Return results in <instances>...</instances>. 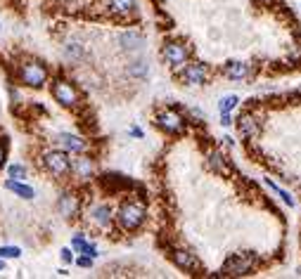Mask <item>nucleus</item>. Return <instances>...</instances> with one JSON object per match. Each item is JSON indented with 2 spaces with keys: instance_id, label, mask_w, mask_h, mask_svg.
Masks as SVG:
<instances>
[{
  "instance_id": "nucleus-1",
  "label": "nucleus",
  "mask_w": 301,
  "mask_h": 279,
  "mask_svg": "<svg viewBox=\"0 0 301 279\" xmlns=\"http://www.w3.org/2000/svg\"><path fill=\"white\" fill-rule=\"evenodd\" d=\"M116 223L121 229L126 232H136L142 227V223L147 220V206H145V201H137V199H126L119 206V211H116Z\"/></svg>"
},
{
  "instance_id": "nucleus-2",
  "label": "nucleus",
  "mask_w": 301,
  "mask_h": 279,
  "mask_svg": "<svg viewBox=\"0 0 301 279\" xmlns=\"http://www.w3.org/2000/svg\"><path fill=\"white\" fill-rule=\"evenodd\" d=\"M17 80L27 88L38 90V88H45V83L50 80V71L38 59H24L17 64Z\"/></svg>"
},
{
  "instance_id": "nucleus-3",
  "label": "nucleus",
  "mask_w": 301,
  "mask_h": 279,
  "mask_svg": "<svg viewBox=\"0 0 301 279\" xmlns=\"http://www.w3.org/2000/svg\"><path fill=\"white\" fill-rule=\"evenodd\" d=\"M41 161H43V166H45V171L53 175V178H57V180H64L71 173V159H69L67 152L59 149V147L43 152Z\"/></svg>"
},
{
  "instance_id": "nucleus-4",
  "label": "nucleus",
  "mask_w": 301,
  "mask_h": 279,
  "mask_svg": "<svg viewBox=\"0 0 301 279\" xmlns=\"http://www.w3.org/2000/svg\"><path fill=\"white\" fill-rule=\"evenodd\" d=\"M50 93L55 97V102L64 109H79L81 106V93L79 88L67 78H55L50 85Z\"/></svg>"
},
{
  "instance_id": "nucleus-5",
  "label": "nucleus",
  "mask_w": 301,
  "mask_h": 279,
  "mask_svg": "<svg viewBox=\"0 0 301 279\" xmlns=\"http://www.w3.org/2000/svg\"><path fill=\"white\" fill-rule=\"evenodd\" d=\"M157 126L166 135H183L188 128V121L176 109H162V111H157Z\"/></svg>"
},
{
  "instance_id": "nucleus-6",
  "label": "nucleus",
  "mask_w": 301,
  "mask_h": 279,
  "mask_svg": "<svg viewBox=\"0 0 301 279\" xmlns=\"http://www.w3.org/2000/svg\"><path fill=\"white\" fill-rule=\"evenodd\" d=\"M162 57H164V62L168 67L180 69L190 59V48L180 40H166L164 48H162Z\"/></svg>"
},
{
  "instance_id": "nucleus-7",
  "label": "nucleus",
  "mask_w": 301,
  "mask_h": 279,
  "mask_svg": "<svg viewBox=\"0 0 301 279\" xmlns=\"http://www.w3.org/2000/svg\"><path fill=\"white\" fill-rule=\"evenodd\" d=\"M183 71H180V80L185 83V85H204L206 78H209V67L202 64V62H185L183 64Z\"/></svg>"
},
{
  "instance_id": "nucleus-8",
  "label": "nucleus",
  "mask_w": 301,
  "mask_h": 279,
  "mask_svg": "<svg viewBox=\"0 0 301 279\" xmlns=\"http://www.w3.org/2000/svg\"><path fill=\"white\" fill-rule=\"evenodd\" d=\"M81 211V199H79V194H74V192H62L59 194V199H57V213L64 218V220H74L76 215Z\"/></svg>"
},
{
  "instance_id": "nucleus-9",
  "label": "nucleus",
  "mask_w": 301,
  "mask_h": 279,
  "mask_svg": "<svg viewBox=\"0 0 301 279\" xmlns=\"http://www.w3.org/2000/svg\"><path fill=\"white\" fill-rule=\"evenodd\" d=\"M76 180H90L95 175V161L90 159L85 152L83 154H76V159H71V173Z\"/></svg>"
},
{
  "instance_id": "nucleus-10",
  "label": "nucleus",
  "mask_w": 301,
  "mask_h": 279,
  "mask_svg": "<svg viewBox=\"0 0 301 279\" xmlns=\"http://www.w3.org/2000/svg\"><path fill=\"white\" fill-rule=\"evenodd\" d=\"M57 145H59V149H64L69 156H71V154H83V152L88 149V142L83 140L81 135H74V133L57 135Z\"/></svg>"
},
{
  "instance_id": "nucleus-11",
  "label": "nucleus",
  "mask_w": 301,
  "mask_h": 279,
  "mask_svg": "<svg viewBox=\"0 0 301 279\" xmlns=\"http://www.w3.org/2000/svg\"><path fill=\"white\" fill-rule=\"evenodd\" d=\"M111 208L107 206V203H97V206H93L90 211H88V220L93 223V225H97L100 229H107V227L111 225Z\"/></svg>"
},
{
  "instance_id": "nucleus-12",
  "label": "nucleus",
  "mask_w": 301,
  "mask_h": 279,
  "mask_svg": "<svg viewBox=\"0 0 301 279\" xmlns=\"http://www.w3.org/2000/svg\"><path fill=\"white\" fill-rule=\"evenodd\" d=\"M171 258H173V263H176L180 270H185V272H192V270L199 267L197 255L192 251H188V249H173V251H171Z\"/></svg>"
},
{
  "instance_id": "nucleus-13",
  "label": "nucleus",
  "mask_w": 301,
  "mask_h": 279,
  "mask_svg": "<svg viewBox=\"0 0 301 279\" xmlns=\"http://www.w3.org/2000/svg\"><path fill=\"white\" fill-rule=\"evenodd\" d=\"M102 7L114 17H128L136 12V0H102Z\"/></svg>"
},
{
  "instance_id": "nucleus-14",
  "label": "nucleus",
  "mask_w": 301,
  "mask_h": 279,
  "mask_svg": "<svg viewBox=\"0 0 301 279\" xmlns=\"http://www.w3.org/2000/svg\"><path fill=\"white\" fill-rule=\"evenodd\" d=\"M5 189L12 192L14 197H19V199H24V201H31L36 197V189L31 185H27V180H12V178H7L5 180Z\"/></svg>"
},
{
  "instance_id": "nucleus-15",
  "label": "nucleus",
  "mask_w": 301,
  "mask_h": 279,
  "mask_svg": "<svg viewBox=\"0 0 301 279\" xmlns=\"http://www.w3.org/2000/svg\"><path fill=\"white\" fill-rule=\"evenodd\" d=\"M251 265H254V258H249V255H245V258H233V260H228V265H225V270H223V275L242 277V275H246V272L251 270Z\"/></svg>"
},
{
  "instance_id": "nucleus-16",
  "label": "nucleus",
  "mask_w": 301,
  "mask_h": 279,
  "mask_svg": "<svg viewBox=\"0 0 301 279\" xmlns=\"http://www.w3.org/2000/svg\"><path fill=\"white\" fill-rule=\"evenodd\" d=\"M119 45H121L126 52H137V50H142L145 38L137 31H123L121 36H119Z\"/></svg>"
},
{
  "instance_id": "nucleus-17",
  "label": "nucleus",
  "mask_w": 301,
  "mask_h": 279,
  "mask_svg": "<svg viewBox=\"0 0 301 279\" xmlns=\"http://www.w3.org/2000/svg\"><path fill=\"white\" fill-rule=\"evenodd\" d=\"M237 126H240V135L246 137V140H251V137L259 135V119L251 116V114H245L242 119L237 121Z\"/></svg>"
},
{
  "instance_id": "nucleus-18",
  "label": "nucleus",
  "mask_w": 301,
  "mask_h": 279,
  "mask_svg": "<svg viewBox=\"0 0 301 279\" xmlns=\"http://www.w3.org/2000/svg\"><path fill=\"white\" fill-rule=\"evenodd\" d=\"M225 76H228V78H235V80L246 78V76H249V67L242 64V62H228V64H225Z\"/></svg>"
},
{
  "instance_id": "nucleus-19",
  "label": "nucleus",
  "mask_w": 301,
  "mask_h": 279,
  "mask_svg": "<svg viewBox=\"0 0 301 279\" xmlns=\"http://www.w3.org/2000/svg\"><path fill=\"white\" fill-rule=\"evenodd\" d=\"M209 166H211V168H214V171H216V173H225V171H228V163H225V156H223V154H220V152H216V149H214V152H209Z\"/></svg>"
},
{
  "instance_id": "nucleus-20",
  "label": "nucleus",
  "mask_w": 301,
  "mask_h": 279,
  "mask_svg": "<svg viewBox=\"0 0 301 279\" xmlns=\"http://www.w3.org/2000/svg\"><path fill=\"white\" fill-rule=\"evenodd\" d=\"M128 74H131L133 78H147V74H150V67H147V62L137 59V62H131V67H128Z\"/></svg>"
},
{
  "instance_id": "nucleus-21",
  "label": "nucleus",
  "mask_w": 301,
  "mask_h": 279,
  "mask_svg": "<svg viewBox=\"0 0 301 279\" xmlns=\"http://www.w3.org/2000/svg\"><path fill=\"white\" fill-rule=\"evenodd\" d=\"M7 175H10L12 180H27L28 171L24 163H10V166H7Z\"/></svg>"
},
{
  "instance_id": "nucleus-22",
  "label": "nucleus",
  "mask_w": 301,
  "mask_h": 279,
  "mask_svg": "<svg viewBox=\"0 0 301 279\" xmlns=\"http://www.w3.org/2000/svg\"><path fill=\"white\" fill-rule=\"evenodd\" d=\"M266 185L271 187V189H273L275 194H277V197H280V199L285 201V203H287V206H294V197H292V194H289V192H285V189H282V187H277L273 182V180H271V178H266Z\"/></svg>"
},
{
  "instance_id": "nucleus-23",
  "label": "nucleus",
  "mask_w": 301,
  "mask_h": 279,
  "mask_svg": "<svg viewBox=\"0 0 301 279\" xmlns=\"http://www.w3.org/2000/svg\"><path fill=\"white\" fill-rule=\"evenodd\" d=\"M0 258L2 260H17V258H22V249L19 246H0Z\"/></svg>"
},
{
  "instance_id": "nucleus-24",
  "label": "nucleus",
  "mask_w": 301,
  "mask_h": 279,
  "mask_svg": "<svg viewBox=\"0 0 301 279\" xmlns=\"http://www.w3.org/2000/svg\"><path fill=\"white\" fill-rule=\"evenodd\" d=\"M237 102H240V97H237V95H225V97L219 102L220 114H223V111H233L235 106H237Z\"/></svg>"
},
{
  "instance_id": "nucleus-25",
  "label": "nucleus",
  "mask_w": 301,
  "mask_h": 279,
  "mask_svg": "<svg viewBox=\"0 0 301 279\" xmlns=\"http://www.w3.org/2000/svg\"><path fill=\"white\" fill-rule=\"evenodd\" d=\"M81 54H83V48H81V43H69L67 45V57L69 59H81Z\"/></svg>"
},
{
  "instance_id": "nucleus-26",
  "label": "nucleus",
  "mask_w": 301,
  "mask_h": 279,
  "mask_svg": "<svg viewBox=\"0 0 301 279\" xmlns=\"http://www.w3.org/2000/svg\"><path fill=\"white\" fill-rule=\"evenodd\" d=\"M76 253H81V255H90V258H97V246L93 244V241L85 239V244H83V246Z\"/></svg>"
},
{
  "instance_id": "nucleus-27",
  "label": "nucleus",
  "mask_w": 301,
  "mask_h": 279,
  "mask_svg": "<svg viewBox=\"0 0 301 279\" xmlns=\"http://www.w3.org/2000/svg\"><path fill=\"white\" fill-rule=\"evenodd\" d=\"M59 258H62V263H64V265H71V263L76 260L74 249H62V251H59Z\"/></svg>"
},
{
  "instance_id": "nucleus-28",
  "label": "nucleus",
  "mask_w": 301,
  "mask_h": 279,
  "mask_svg": "<svg viewBox=\"0 0 301 279\" xmlns=\"http://www.w3.org/2000/svg\"><path fill=\"white\" fill-rule=\"evenodd\" d=\"M83 244H85V234H81V232H79V234H74V239H71V249H74V253L79 251Z\"/></svg>"
},
{
  "instance_id": "nucleus-29",
  "label": "nucleus",
  "mask_w": 301,
  "mask_h": 279,
  "mask_svg": "<svg viewBox=\"0 0 301 279\" xmlns=\"http://www.w3.org/2000/svg\"><path fill=\"white\" fill-rule=\"evenodd\" d=\"M93 260H95V258H90V255H79L74 263L79 267H93Z\"/></svg>"
},
{
  "instance_id": "nucleus-30",
  "label": "nucleus",
  "mask_w": 301,
  "mask_h": 279,
  "mask_svg": "<svg viewBox=\"0 0 301 279\" xmlns=\"http://www.w3.org/2000/svg\"><path fill=\"white\" fill-rule=\"evenodd\" d=\"M230 123H233V111H223V114H220V126L228 128Z\"/></svg>"
},
{
  "instance_id": "nucleus-31",
  "label": "nucleus",
  "mask_w": 301,
  "mask_h": 279,
  "mask_svg": "<svg viewBox=\"0 0 301 279\" xmlns=\"http://www.w3.org/2000/svg\"><path fill=\"white\" fill-rule=\"evenodd\" d=\"M5 159H7V152H5V145L0 142V168L5 166Z\"/></svg>"
},
{
  "instance_id": "nucleus-32",
  "label": "nucleus",
  "mask_w": 301,
  "mask_h": 279,
  "mask_svg": "<svg viewBox=\"0 0 301 279\" xmlns=\"http://www.w3.org/2000/svg\"><path fill=\"white\" fill-rule=\"evenodd\" d=\"M131 135H133V137H142V130H140V128H136V126H133V128H131Z\"/></svg>"
},
{
  "instance_id": "nucleus-33",
  "label": "nucleus",
  "mask_w": 301,
  "mask_h": 279,
  "mask_svg": "<svg viewBox=\"0 0 301 279\" xmlns=\"http://www.w3.org/2000/svg\"><path fill=\"white\" fill-rule=\"evenodd\" d=\"M5 267H7V263H5V260L0 258V272H5Z\"/></svg>"
},
{
  "instance_id": "nucleus-34",
  "label": "nucleus",
  "mask_w": 301,
  "mask_h": 279,
  "mask_svg": "<svg viewBox=\"0 0 301 279\" xmlns=\"http://www.w3.org/2000/svg\"><path fill=\"white\" fill-rule=\"evenodd\" d=\"M263 5H273V2H277V0H261Z\"/></svg>"
},
{
  "instance_id": "nucleus-35",
  "label": "nucleus",
  "mask_w": 301,
  "mask_h": 279,
  "mask_svg": "<svg viewBox=\"0 0 301 279\" xmlns=\"http://www.w3.org/2000/svg\"><path fill=\"white\" fill-rule=\"evenodd\" d=\"M0 31H2V26H0Z\"/></svg>"
}]
</instances>
